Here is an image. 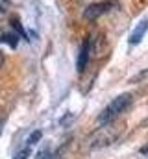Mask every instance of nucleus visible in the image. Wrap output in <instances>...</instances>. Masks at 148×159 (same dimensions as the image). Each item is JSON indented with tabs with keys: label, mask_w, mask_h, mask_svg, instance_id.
Returning <instances> with one entry per match:
<instances>
[{
	"label": "nucleus",
	"mask_w": 148,
	"mask_h": 159,
	"mask_svg": "<svg viewBox=\"0 0 148 159\" xmlns=\"http://www.w3.org/2000/svg\"><path fill=\"white\" fill-rule=\"evenodd\" d=\"M11 26H13V30H15V32H17V34H19L22 39L30 41V39H28V34H26V30L22 28V24H21V20H19V19H13V20H11Z\"/></svg>",
	"instance_id": "nucleus-7"
},
{
	"label": "nucleus",
	"mask_w": 148,
	"mask_h": 159,
	"mask_svg": "<svg viewBox=\"0 0 148 159\" xmlns=\"http://www.w3.org/2000/svg\"><path fill=\"white\" fill-rule=\"evenodd\" d=\"M120 126H117V124H104L102 128H98L89 139H87V146L91 148V150H96V148H104V146H109L113 144L117 139H118V135H120Z\"/></svg>",
	"instance_id": "nucleus-1"
},
{
	"label": "nucleus",
	"mask_w": 148,
	"mask_h": 159,
	"mask_svg": "<svg viewBox=\"0 0 148 159\" xmlns=\"http://www.w3.org/2000/svg\"><path fill=\"white\" fill-rule=\"evenodd\" d=\"M132 94L130 93H124V94H120V96H117V98H113L109 104H108V107L98 115V122L100 124H108V122H113V120L117 119L120 113H124L130 106H132Z\"/></svg>",
	"instance_id": "nucleus-2"
},
{
	"label": "nucleus",
	"mask_w": 148,
	"mask_h": 159,
	"mask_svg": "<svg viewBox=\"0 0 148 159\" xmlns=\"http://www.w3.org/2000/svg\"><path fill=\"white\" fill-rule=\"evenodd\" d=\"M146 32H148V17L146 19H143V20L135 26V30L132 32V35H130L128 43H130V44H139V43L143 41V37H145Z\"/></svg>",
	"instance_id": "nucleus-5"
},
{
	"label": "nucleus",
	"mask_w": 148,
	"mask_h": 159,
	"mask_svg": "<svg viewBox=\"0 0 148 159\" xmlns=\"http://www.w3.org/2000/svg\"><path fill=\"white\" fill-rule=\"evenodd\" d=\"M91 52H93V39L87 37V39L81 43V46H80V54H78V61H76L78 72H83L85 70V67H87V63L91 59Z\"/></svg>",
	"instance_id": "nucleus-4"
},
{
	"label": "nucleus",
	"mask_w": 148,
	"mask_h": 159,
	"mask_svg": "<svg viewBox=\"0 0 148 159\" xmlns=\"http://www.w3.org/2000/svg\"><path fill=\"white\" fill-rule=\"evenodd\" d=\"M109 7H113V2H96L85 7L83 11V19L85 20H96L98 17H102L104 13L109 11Z\"/></svg>",
	"instance_id": "nucleus-3"
},
{
	"label": "nucleus",
	"mask_w": 148,
	"mask_h": 159,
	"mask_svg": "<svg viewBox=\"0 0 148 159\" xmlns=\"http://www.w3.org/2000/svg\"><path fill=\"white\" fill-rule=\"evenodd\" d=\"M4 65V54H2V50H0V67Z\"/></svg>",
	"instance_id": "nucleus-10"
},
{
	"label": "nucleus",
	"mask_w": 148,
	"mask_h": 159,
	"mask_svg": "<svg viewBox=\"0 0 148 159\" xmlns=\"http://www.w3.org/2000/svg\"><path fill=\"white\" fill-rule=\"evenodd\" d=\"M0 43H6V44H9L11 48H17V44H19V35H17V34H2V35H0Z\"/></svg>",
	"instance_id": "nucleus-6"
},
{
	"label": "nucleus",
	"mask_w": 148,
	"mask_h": 159,
	"mask_svg": "<svg viewBox=\"0 0 148 159\" xmlns=\"http://www.w3.org/2000/svg\"><path fill=\"white\" fill-rule=\"evenodd\" d=\"M30 154H32V146L26 144V146H24V148H22V150H21L13 159H26V157H30Z\"/></svg>",
	"instance_id": "nucleus-9"
},
{
	"label": "nucleus",
	"mask_w": 148,
	"mask_h": 159,
	"mask_svg": "<svg viewBox=\"0 0 148 159\" xmlns=\"http://www.w3.org/2000/svg\"><path fill=\"white\" fill-rule=\"evenodd\" d=\"M2 128H4V119H0V133H2Z\"/></svg>",
	"instance_id": "nucleus-11"
},
{
	"label": "nucleus",
	"mask_w": 148,
	"mask_h": 159,
	"mask_svg": "<svg viewBox=\"0 0 148 159\" xmlns=\"http://www.w3.org/2000/svg\"><path fill=\"white\" fill-rule=\"evenodd\" d=\"M41 137H43V133H41V131L37 129V131H34V133H32V135L28 137V141H26V144H28V146H34V144H37V143L41 141Z\"/></svg>",
	"instance_id": "nucleus-8"
}]
</instances>
